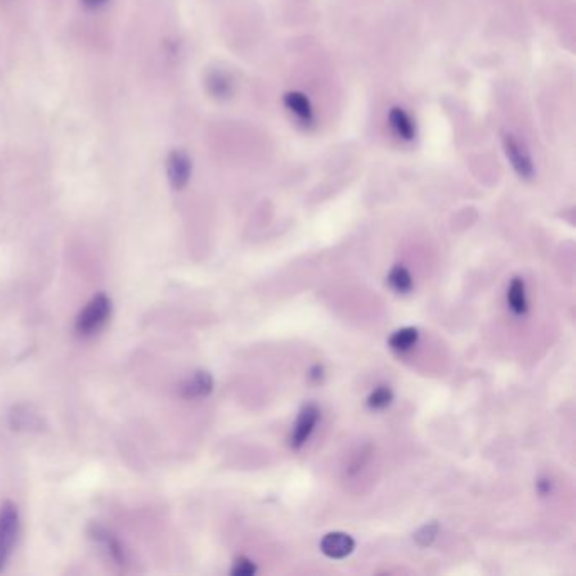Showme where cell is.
Masks as SVG:
<instances>
[{
    "label": "cell",
    "instance_id": "obj_1",
    "mask_svg": "<svg viewBox=\"0 0 576 576\" xmlns=\"http://www.w3.org/2000/svg\"><path fill=\"white\" fill-rule=\"evenodd\" d=\"M111 311H112V303H111L109 296L103 292L96 294L90 300V303L81 309L77 323H75L77 332L81 336L94 335L105 325V321L109 320Z\"/></svg>",
    "mask_w": 576,
    "mask_h": 576
},
{
    "label": "cell",
    "instance_id": "obj_2",
    "mask_svg": "<svg viewBox=\"0 0 576 576\" xmlns=\"http://www.w3.org/2000/svg\"><path fill=\"white\" fill-rule=\"evenodd\" d=\"M19 534V511L16 504L5 500L0 506V572H4Z\"/></svg>",
    "mask_w": 576,
    "mask_h": 576
},
{
    "label": "cell",
    "instance_id": "obj_3",
    "mask_svg": "<svg viewBox=\"0 0 576 576\" xmlns=\"http://www.w3.org/2000/svg\"><path fill=\"white\" fill-rule=\"evenodd\" d=\"M502 143H504L506 156L513 164L514 171L523 179H532L536 168H534V160L529 154L528 147L513 134H504Z\"/></svg>",
    "mask_w": 576,
    "mask_h": 576
},
{
    "label": "cell",
    "instance_id": "obj_4",
    "mask_svg": "<svg viewBox=\"0 0 576 576\" xmlns=\"http://www.w3.org/2000/svg\"><path fill=\"white\" fill-rule=\"evenodd\" d=\"M166 171H168V179L175 190L179 192V190L186 188L193 171L190 156L181 149L171 151L168 154V160H166Z\"/></svg>",
    "mask_w": 576,
    "mask_h": 576
},
{
    "label": "cell",
    "instance_id": "obj_5",
    "mask_svg": "<svg viewBox=\"0 0 576 576\" xmlns=\"http://www.w3.org/2000/svg\"><path fill=\"white\" fill-rule=\"evenodd\" d=\"M320 419V411L317 406L309 404L303 407V411L300 413L298 416V421L294 424V430H292V434H291V447L292 448H301L304 443L309 440L311 432L315 430L317 423Z\"/></svg>",
    "mask_w": 576,
    "mask_h": 576
},
{
    "label": "cell",
    "instance_id": "obj_6",
    "mask_svg": "<svg viewBox=\"0 0 576 576\" xmlns=\"http://www.w3.org/2000/svg\"><path fill=\"white\" fill-rule=\"evenodd\" d=\"M355 549V541L352 536L345 534V532H330L321 539V551L323 555H326L328 558L333 560H343L349 555H352Z\"/></svg>",
    "mask_w": 576,
    "mask_h": 576
},
{
    "label": "cell",
    "instance_id": "obj_7",
    "mask_svg": "<svg viewBox=\"0 0 576 576\" xmlns=\"http://www.w3.org/2000/svg\"><path fill=\"white\" fill-rule=\"evenodd\" d=\"M90 536L92 539L103 547L107 556L115 563V564H124L126 563V553L122 545L115 539V536L111 534L107 529L100 526H92L90 528Z\"/></svg>",
    "mask_w": 576,
    "mask_h": 576
},
{
    "label": "cell",
    "instance_id": "obj_8",
    "mask_svg": "<svg viewBox=\"0 0 576 576\" xmlns=\"http://www.w3.org/2000/svg\"><path fill=\"white\" fill-rule=\"evenodd\" d=\"M389 124H391V128L394 130V134L402 141L409 143V141L416 139V124H415L413 117L404 109H400V107L391 109Z\"/></svg>",
    "mask_w": 576,
    "mask_h": 576
},
{
    "label": "cell",
    "instance_id": "obj_9",
    "mask_svg": "<svg viewBox=\"0 0 576 576\" xmlns=\"http://www.w3.org/2000/svg\"><path fill=\"white\" fill-rule=\"evenodd\" d=\"M211 391H213V377L205 370L196 372L185 384L181 385V394L186 399L207 398Z\"/></svg>",
    "mask_w": 576,
    "mask_h": 576
},
{
    "label": "cell",
    "instance_id": "obj_10",
    "mask_svg": "<svg viewBox=\"0 0 576 576\" xmlns=\"http://www.w3.org/2000/svg\"><path fill=\"white\" fill-rule=\"evenodd\" d=\"M284 105L289 112L292 113L303 124H313L315 112L309 98L301 92H289L284 95Z\"/></svg>",
    "mask_w": 576,
    "mask_h": 576
},
{
    "label": "cell",
    "instance_id": "obj_11",
    "mask_svg": "<svg viewBox=\"0 0 576 576\" xmlns=\"http://www.w3.org/2000/svg\"><path fill=\"white\" fill-rule=\"evenodd\" d=\"M507 303L511 306L515 315H524L528 311V301H526V286L524 281L515 277L509 291H507Z\"/></svg>",
    "mask_w": 576,
    "mask_h": 576
},
{
    "label": "cell",
    "instance_id": "obj_12",
    "mask_svg": "<svg viewBox=\"0 0 576 576\" xmlns=\"http://www.w3.org/2000/svg\"><path fill=\"white\" fill-rule=\"evenodd\" d=\"M207 86H209L210 94L215 98H220V100L228 98L234 92V85H232L230 77L226 73H222V71L210 73Z\"/></svg>",
    "mask_w": 576,
    "mask_h": 576
},
{
    "label": "cell",
    "instance_id": "obj_13",
    "mask_svg": "<svg viewBox=\"0 0 576 576\" xmlns=\"http://www.w3.org/2000/svg\"><path fill=\"white\" fill-rule=\"evenodd\" d=\"M417 338L419 333L416 328H400L389 338V345L398 352H407L416 345Z\"/></svg>",
    "mask_w": 576,
    "mask_h": 576
},
{
    "label": "cell",
    "instance_id": "obj_14",
    "mask_svg": "<svg viewBox=\"0 0 576 576\" xmlns=\"http://www.w3.org/2000/svg\"><path fill=\"white\" fill-rule=\"evenodd\" d=\"M387 283H389L391 288L394 289L396 292H399V294H406L413 288V277H411L409 271L406 267H402V266H398V267H394L391 271L389 277H387Z\"/></svg>",
    "mask_w": 576,
    "mask_h": 576
},
{
    "label": "cell",
    "instance_id": "obj_15",
    "mask_svg": "<svg viewBox=\"0 0 576 576\" xmlns=\"http://www.w3.org/2000/svg\"><path fill=\"white\" fill-rule=\"evenodd\" d=\"M392 402V391L389 387L375 389L368 398V407L372 409H384Z\"/></svg>",
    "mask_w": 576,
    "mask_h": 576
},
{
    "label": "cell",
    "instance_id": "obj_16",
    "mask_svg": "<svg viewBox=\"0 0 576 576\" xmlns=\"http://www.w3.org/2000/svg\"><path fill=\"white\" fill-rule=\"evenodd\" d=\"M438 534V526L436 524H426L417 531L415 534V539L419 546H430Z\"/></svg>",
    "mask_w": 576,
    "mask_h": 576
},
{
    "label": "cell",
    "instance_id": "obj_17",
    "mask_svg": "<svg viewBox=\"0 0 576 576\" xmlns=\"http://www.w3.org/2000/svg\"><path fill=\"white\" fill-rule=\"evenodd\" d=\"M256 564L247 558H239L234 563V568H232L234 576H252L256 575Z\"/></svg>",
    "mask_w": 576,
    "mask_h": 576
},
{
    "label": "cell",
    "instance_id": "obj_18",
    "mask_svg": "<svg viewBox=\"0 0 576 576\" xmlns=\"http://www.w3.org/2000/svg\"><path fill=\"white\" fill-rule=\"evenodd\" d=\"M109 0H81V4L86 7V9H98L102 5H105Z\"/></svg>",
    "mask_w": 576,
    "mask_h": 576
},
{
    "label": "cell",
    "instance_id": "obj_19",
    "mask_svg": "<svg viewBox=\"0 0 576 576\" xmlns=\"http://www.w3.org/2000/svg\"><path fill=\"white\" fill-rule=\"evenodd\" d=\"M538 485H539V492H541L543 496H546V494L549 492V481H539V483H538Z\"/></svg>",
    "mask_w": 576,
    "mask_h": 576
}]
</instances>
